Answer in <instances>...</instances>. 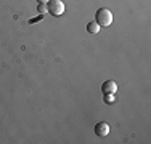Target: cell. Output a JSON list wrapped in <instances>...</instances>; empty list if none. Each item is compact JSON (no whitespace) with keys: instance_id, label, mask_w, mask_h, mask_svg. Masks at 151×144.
<instances>
[{"instance_id":"obj_1","label":"cell","mask_w":151,"mask_h":144,"mask_svg":"<svg viewBox=\"0 0 151 144\" xmlns=\"http://www.w3.org/2000/svg\"><path fill=\"white\" fill-rule=\"evenodd\" d=\"M96 24H98L100 27H108L111 26V23H113V13L109 11L108 8H100L98 11H96Z\"/></svg>"},{"instance_id":"obj_2","label":"cell","mask_w":151,"mask_h":144,"mask_svg":"<svg viewBox=\"0 0 151 144\" xmlns=\"http://www.w3.org/2000/svg\"><path fill=\"white\" fill-rule=\"evenodd\" d=\"M47 10H48V13H52L53 16H61V14L64 13V3L61 2V0H48Z\"/></svg>"},{"instance_id":"obj_3","label":"cell","mask_w":151,"mask_h":144,"mask_svg":"<svg viewBox=\"0 0 151 144\" xmlns=\"http://www.w3.org/2000/svg\"><path fill=\"white\" fill-rule=\"evenodd\" d=\"M95 133L100 138H105V136L109 135V125H108L106 122H98V123L95 125Z\"/></svg>"},{"instance_id":"obj_4","label":"cell","mask_w":151,"mask_h":144,"mask_svg":"<svg viewBox=\"0 0 151 144\" xmlns=\"http://www.w3.org/2000/svg\"><path fill=\"white\" fill-rule=\"evenodd\" d=\"M101 90H103V93L105 95H108V93H113V95H116V91H117V83L114 80H108L105 82V83L101 85Z\"/></svg>"},{"instance_id":"obj_5","label":"cell","mask_w":151,"mask_h":144,"mask_svg":"<svg viewBox=\"0 0 151 144\" xmlns=\"http://www.w3.org/2000/svg\"><path fill=\"white\" fill-rule=\"evenodd\" d=\"M87 31L90 32V34H98V32H100V26L95 23V21H90V23L87 24Z\"/></svg>"},{"instance_id":"obj_6","label":"cell","mask_w":151,"mask_h":144,"mask_svg":"<svg viewBox=\"0 0 151 144\" xmlns=\"http://www.w3.org/2000/svg\"><path fill=\"white\" fill-rule=\"evenodd\" d=\"M37 11L40 13V14L48 13V10H47V3H39V5H37Z\"/></svg>"},{"instance_id":"obj_7","label":"cell","mask_w":151,"mask_h":144,"mask_svg":"<svg viewBox=\"0 0 151 144\" xmlns=\"http://www.w3.org/2000/svg\"><path fill=\"white\" fill-rule=\"evenodd\" d=\"M106 101H108V104H113V101H114L113 93H108V95H106Z\"/></svg>"},{"instance_id":"obj_8","label":"cell","mask_w":151,"mask_h":144,"mask_svg":"<svg viewBox=\"0 0 151 144\" xmlns=\"http://www.w3.org/2000/svg\"><path fill=\"white\" fill-rule=\"evenodd\" d=\"M39 3H48V0H37Z\"/></svg>"}]
</instances>
